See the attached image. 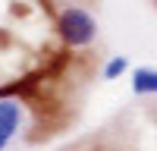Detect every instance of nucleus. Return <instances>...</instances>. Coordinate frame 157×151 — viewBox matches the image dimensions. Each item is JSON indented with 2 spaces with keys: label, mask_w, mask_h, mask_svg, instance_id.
Segmentation results:
<instances>
[{
  "label": "nucleus",
  "mask_w": 157,
  "mask_h": 151,
  "mask_svg": "<svg viewBox=\"0 0 157 151\" xmlns=\"http://www.w3.org/2000/svg\"><path fill=\"white\" fill-rule=\"evenodd\" d=\"M57 35L66 47H91L98 38V19L85 6H63L57 13Z\"/></svg>",
  "instance_id": "obj_1"
},
{
  "label": "nucleus",
  "mask_w": 157,
  "mask_h": 151,
  "mask_svg": "<svg viewBox=\"0 0 157 151\" xmlns=\"http://www.w3.org/2000/svg\"><path fill=\"white\" fill-rule=\"evenodd\" d=\"M22 123H25L22 101H16L13 95H0V148H6L13 135H19Z\"/></svg>",
  "instance_id": "obj_2"
},
{
  "label": "nucleus",
  "mask_w": 157,
  "mask_h": 151,
  "mask_svg": "<svg viewBox=\"0 0 157 151\" xmlns=\"http://www.w3.org/2000/svg\"><path fill=\"white\" fill-rule=\"evenodd\" d=\"M132 95H138V98L157 95V69L154 66H135L132 69Z\"/></svg>",
  "instance_id": "obj_3"
},
{
  "label": "nucleus",
  "mask_w": 157,
  "mask_h": 151,
  "mask_svg": "<svg viewBox=\"0 0 157 151\" xmlns=\"http://www.w3.org/2000/svg\"><path fill=\"white\" fill-rule=\"evenodd\" d=\"M126 69H129V57L116 54V57H110L107 63H104V79H123Z\"/></svg>",
  "instance_id": "obj_4"
}]
</instances>
